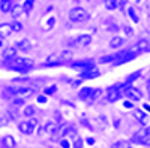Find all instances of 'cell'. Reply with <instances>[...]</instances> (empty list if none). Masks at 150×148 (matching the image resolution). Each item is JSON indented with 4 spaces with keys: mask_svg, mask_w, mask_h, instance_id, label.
<instances>
[{
    "mask_svg": "<svg viewBox=\"0 0 150 148\" xmlns=\"http://www.w3.org/2000/svg\"><path fill=\"white\" fill-rule=\"evenodd\" d=\"M87 18H89L87 11L83 9V8H80V6L72 8V9L69 11V20H71L72 22H83V21H86Z\"/></svg>",
    "mask_w": 150,
    "mask_h": 148,
    "instance_id": "7a4b0ae2",
    "label": "cell"
},
{
    "mask_svg": "<svg viewBox=\"0 0 150 148\" xmlns=\"http://www.w3.org/2000/svg\"><path fill=\"white\" fill-rule=\"evenodd\" d=\"M24 105V99L21 97H14V106H21Z\"/></svg>",
    "mask_w": 150,
    "mask_h": 148,
    "instance_id": "d6a6232c",
    "label": "cell"
},
{
    "mask_svg": "<svg viewBox=\"0 0 150 148\" xmlns=\"http://www.w3.org/2000/svg\"><path fill=\"white\" fill-rule=\"evenodd\" d=\"M9 63H11V69L18 70V72H27L33 66V61L30 58H20V57L9 60Z\"/></svg>",
    "mask_w": 150,
    "mask_h": 148,
    "instance_id": "6da1fadb",
    "label": "cell"
},
{
    "mask_svg": "<svg viewBox=\"0 0 150 148\" xmlns=\"http://www.w3.org/2000/svg\"><path fill=\"white\" fill-rule=\"evenodd\" d=\"M128 14H129V17H131V20H132L134 22H138V17H137V12H135L134 8H129V9H128Z\"/></svg>",
    "mask_w": 150,
    "mask_h": 148,
    "instance_id": "4316f807",
    "label": "cell"
},
{
    "mask_svg": "<svg viewBox=\"0 0 150 148\" xmlns=\"http://www.w3.org/2000/svg\"><path fill=\"white\" fill-rule=\"evenodd\" d=\"M38 102H39V103H45L47 102V97L45 96H38Z\"/></svg>",
    "mask_w": 150,
    "mask_h": 148,
    "instance_id": "74e56055",
    "label": "cell"
},
{
    "mask_svg": "<svg viewBox=\"0 0 150 148\" xmlns=\"http://www.w3.org/2000/svg\"><path fill=\"white\" fill-rule=\"evenodd\" d=\"M120 96H122V93L119 91L117 87H110L107 90V100L108 102H117L120 99Z\"/></svg>",
    "mask_w": 150,
    "mask_h": 148,
    "instance_id": "52a82bcc",
    "label": "cell"
},
{
    "mask_svg": "<svg viewBox=\"0 0 150 148\" xmlns=\"http://www.w3.org/2000/svg\"><path fill=\"white\" fill-rule=\"evenodd\" d=\"M11 12H12V17L17 18V17H20V15L23 14V12H24V9H23V6H21V5H15V6H14V9H12Z\"/></svg>",
    "mask_w": 150,
    "mask_h": 148,
    "instance_id": "603a6c76",
    "label": "cell"
},
{
    "mask_svg": "<svg viewBox=\"0 0 150 148\" xmlns=\"http://www.w3.org/2000/svg\"><path fill=\"white\" fill-rule=\"evenodd\" d=\"M33 3H35V0H26V2L23 3V9H24V12H29L33 9Z\"/></svg>",
    "mask_w": 150,
    "mask_h": 148,
    "instance_id": "cb8c5ba5",
    "label": "cell"
},
{
    "mask_svg": "<svg viewBox=\"0 0 150 148\" xmlns=\"http://www.w3.org/2000/svg\"><path fill=\"white\" fill-rule=\"evenodd\" d=\"M134 117L138 120L141 124H147L149 123V118H147V114L144 112L143 109H134Z\"/></svg>",
    "mask_w": 150,
    "mask_h": 148,
    "instance_id": "30bf717a",
    "label": "cell"
},
{
    "mask_svg": "<svg viewBox=\"0 0 150 148\" xmlns=\"http://www.w3.org/2000/svg\"><path fill=\"white\" fill-rule=\"evenodd\" d=\"M15 6V2L14 0H0V11L2 12H11L12 9H14Z\"/></svg>",
    "mask_w": 150,
    "mask_h": 148,
    "instance_id": "9c48e42d",
    "label": "cell"
},
{
    "mask_svg": "<svg viewBox=\"0 0 150 148\" xmlns=\"http://www.w3.org/2000/svg\"><path fill=\"white\" fill-rule=\"evenodd\" d=\"M147 49H150V41L147 39H140L134 45V51H147Z\"/></svg>",
    "mask_w": 150,
    "mask_h": 148,
    "instance_id": "ba28073f",
    "label": "cell"
},
{
    "mask_svg": "<svg viewBox=\"0 0 150 148\" xmlns=\"http://www.w3.org/2000/svg\"><path fill=\"white\" fill-rule=\"evenodd\" d=\"M56 24V20L51 17V18H48V21H47V29H53V26Z\"/></svg>",
    "mask_w": 150,
    "mask_h": 148,
    "instance_id": "836d02e7",
    "label": "cell"
},
{
    "mask_svg": "<svg viewBox=\"0 0 150 148\" xmlns=\"http://www.w3.org/2000/svg\"><path fill=\"white\" fill-rule=\"evenodd\" d=\"M92 42V36L90 34H80L78 38H77V45H80V46H87Z\"/></svg>",
    "mask_w": 150,
    "mask_h": 148,
    "instance_id": "7c38bea8",
    "label": "cell"
},
{
    "mask_svg": "<svg viewBox=\"0 0 150 148\" xmlns=\"http://www.w3.org/2000/svg\"><path fill=\"white\" fill-rule=\"evenodd\" d=\"M12 32H14V30H12L11 24H8V22L0 24V38H8Z\"/></svg>",
    "mask_w": 150,
    "mask_h": 148,
    "instance_id": "8fae6325",
    "label": "cell"
},
{
    "mask_svg": "<svg viewBox=\"0 0 150 148\" xmlns=\"http://www.w3.org/2000/svg\"><path fill=\"white\" fill-rule=\"evenodd\" d=\"M134 58H135V53H132V51H122V53H117V57H116V60H114L112 65L120 66V65L126 63V61H131Z\"/></svg>",
    "mask_w": 150,
    "mask_h": 148,
    "instance_id": "277c9868",
    "label": "cell"
},
{
    "mask_svg": "<svg viewBox=\"0 0 150 148\" xmlns=\"http://www.w3.org/2000/svg\"><path fill=\"white\" fill-rule=\"evenodd\" d=\"M129 148H132V147H129Z\"/></svg>",
    "mask_w": 150,
    "mask_h": 148,
    "instance_id": "7bdbcfd3",
    "label": "cell"
},
{
    "mask_svg": "<svg viewBox=\"0 0 150 148\" xmlns=\"http://www.w3.org/2000/svg\"><path fill=\"white\" fill-rule=\"evenodd\" d=\"M147 93H149V94H150V79H149V81H147Z\"/></svg>",
    "mask_w": 150,
    "mask_h": 148,
    "instance_id": "b9f144b4",
    "label": "cell"
},
{
    "mask_svg": "<svg viewBox=\"0 0 150 148\" xmlns=\"http://www.w3.org/2000/svg\"><path fill=\"white\" fill-rule=\"evenodd\" d=\"M87 144H89V145H93V144H95V139H93V138H89V139H87Z\"/></svg>",
    "mask_w": 150,
    "mask_h": 148,
    "instance_id": "60d3db41",
    "label": "cell"
},
{
    "mask_svg": "<svg viewBox=\"0 0 150 148\" xmlns=\"http://www.w3.org/2000/svg\"><path fill=\"white\" fill-rule=\"evenodd\" d=\"M92 93H93V88L92 87H83L78 93V97L81 99V100H87V99L92 97Z\"/></svg>",
    "mask_w": 150,
    "mask_h": 148,
    "instance_id": "4fadbf2b",
    "label": "cell"
},
{
    "mask_svg": "<svg viewBox=\"0 0 150 148\" xmlns=\"http://www.w3.org/2000/svg\"><path fill=\"white\" fill-rule=\"evenodd\" d=\"M108 27H110L108 30H112V32H117V30H119V29H117V26H116V24H111V26H108Z\"/></svg>",
    "mask_w": 150,
    "mask_h": 148,
    "instance_id": "ab89813d",
    "label": "cell"
},
{
    "mask_svg": "<svg viewBox=\"0 0 150 148\" xmlns=\"http://www.w3.org/2000/svg\"><path fill=\"white\" fill-rule=\"evenodd\" d=\"M116 57H117V54H112V55H105V57H102L99 61H101V63H114Z\"/></svg>",
    "mask_w": 150,
    "mask_h": 148,
    "instance_id": "d4e9b609",
    "label": "cell"
},
{
    "mask_svg": "<svg viewBox=\"0 0 150 148\" xmlns=\"http://www.w3.org/2000/svg\"><path fill=\"white\" fill-rule=\"evenodd\" d=\"M125 96H128L129 99H132V100L138 102V100H141L143 93L140 90H137L135 87H132V85H125Z\"/></svg>",
    "mask_w": 150,
    "mask_h": 148,
    "instance_id": "5b68a950",
    "label": "cell"
},
{
    "mask_svg": "<svg viewBox=\"0 0 150 148\" xmlns=\"http://www.w3.org/2000/svg\"><path fill=\"white\" fill-rule=\"evenodd\" d=\"M11 26H12V30H14V32H21V30H23V24H21L20 21H17V20L12 22Z\"/></svg>",
    "mask_w": 150,
    "mask_h": 148,
    "instance_id": "f1b7e54d",
    "label": "cell"
},
{
    "mask_svg": "<svg viewBox=\"0 0 150 148\" xmlns=\"http://www.w3.org/2000/svg\"><path fill=\"white\" fill-rule=\"evenodd\" d=\"M104 5H105V9H108V11H116L119 8L117 0H104Z\"/></svg>",
    "mask_w": 150,
    "mask_h": 148,
    "instance_id": "d6986e66",
    "label": "cell"
},
{
    "mask_svg": "<svg viewBox=\"0 0 150 148\" xmlns=\"http://www.w3.org/2000/svg\"><path fill=\"white\" fill-rule=\"evenodd\" d=\"M72 58V53L69 49H65L63 53H60V63H65V61H69Z\"/></svg>",
    "mask_w": 150,
    "mask_h": 148,
    "instance_id": "7402d4cb",
    "label": "cell"
},
{
    "mask_svg": "<svg viewBox=\"0 0 150 148\" xmlns=\"http://www.w3.org/2000/svg\"><path fill=\"white\" fill-rule=\"evenodd\" d=\"M8 112H9V117H11L12 120H15V118L18 117V111H17V109L14 111V108H9V111H8Z\"/></svg>",
    "mask_w": 150,
    "mask_h": 148,
    "instance_id": "1f68e13d",
    "label": "cell"
},
{
    "mask_svg": "<svg viewBox=\"0 0 150 148\" xmlns=\"http://www.w3.org/2000/svg\"><path fill=\"white\" fill-rule=\"evenodd\" d=\"M123 30H125V33H126L128 36H132V29H131L129 26H126V27H125Z\"/></svg>",
    "mask_w": 150,
    "mask_h": 148,
    "instance_id": "8d00e7d4",
    "label": "cell"
},
{
    "mask_svg": "<svg viewBox=\"0 0 150 148\" xmlns=\"http://www.w3.org/2000/svg\"><path fill=\"white\" fill-rule=\"evenodd\" d=\"M2 145H3V148H15L17 142H15L14 136H11V135H6V136H3Z\"/></svg>",
    "mask_w": 150,
    "mask_h": 148,
    "instance_id": "9a60e30c",
    "label": "cell"
},
{
    "mask_svg": "<svg viewBox=\"0 0 150 148\" xmlns=\"http://www.w3.org/2000/svg\"><path fill=\"white\" fill-rule=\"evenodd\" d=\"M74 148H83V139L81 138H75L74 139Z\"/></svg>",
    "mask_w": 150,
    "mask_h": 148,
    "instance_id": "4dcf8cb0",
    "label": "cell"
},
{
    "mask_svg": "<svg viewBox=\"0 0 150 148\" xmlns=\"http://www.w3.org/2000/svg\"><path fill=\"white\" fill-rule=\"evenodd\" d=\"M123 43H125V39L122 38V36H114V38L110 41V46L114 48V49H116V48H120Z\"/></svg>",
    "mask_w": 150,
    "mask_h": 148,
    "instance_id": "ac0fdd59",
    "label": "cell"
},
{
    "mask_svg": "<svg viewBox=\"0 0 150 148\" xmlns=\"http://www.w3.org/2000/svg\"><path fill=\"white\" fill-rule=\"evenodd\" d=\"M30 46H32V43H30V41H29V39H21V41H18V42H17V45H15V48L23 49V51H29Z\"/></svg>",
    "mask_w": 150,
    "mask_h": 148,
    "instance_id": "e0dca14e",
    "label": "cell"
},
{
    "mask_svg": "<svg viewBox=\"0 0 150 148\" xmlns=\"http://www.w3.org/2000/svg\"><path fill=\"white\" fill-rule=\"evenodd\" d=\"M60 145L63 147V148H69V142H68L66 139H62V141H60Z\"/></svg>",
    "mask_w": 150,
    "mask_h": 148,
    "instance_id": "d590c367",
    "label": "cell"
},
{
    "mask_svg": "<svg viewBox=\"0 0 150 148\" xmlns=\"http://www.w3.org/2000/svg\"><path fill=\"white\" fill-rule=\"evenodd\" d=\"M57 129H59V126L56 124V123H53V121H48L47 124L44 126V132L48 133V135H56Z\"/></svg>",
    "mask_w": 150,
    "mask_h": 148,
    "instance_id": "2e32d148",
    "label": "cell"
},
{
    "mask_svg": "<svg viewBox=\"0 0 150 148\" xmlns=\"http://www.w3.org/2000/svg\"><path fill=\"white\" fill-rule=\"evenodd\" d=\"M102 96V90L101 88H93V93H92V100H96V99H99Z\"/></svg>",
    "mask_w": 150,
    "mask_h": 148,
    "instance_id": "83f0119b",
    "label": "cell"
},
{
    "mask_svg": "<svg viewBox=\"0 0 150 148\" xmlns=\"http://www.w3.org/2000/svg\"><path fill=\"white\" fill-rule=\"evenodd\" d=\"M36 124H38V121L35 118H32L29 121H21V123H18V130L21 133H24V135H32L35 127H36Z\"/></svg>",
    "mask_w": 150,
    "mask_h": 148,
    "instance_id": "3957f363",
    "label": "cell"
},
{
    "mask_svg": "<svg viewBox=\"0 0 150 148\" xmlns=\"http://www.w3.org/2000/svg\"><path fill=\"white\" fill-rule=\"evenodd\" d=\"M54 91H56V87H50V88H47V90H45V93H47V94H53Z\"/></svg>",
    "mask_w": 150,
    "mask_h": 148,
    "instance_id": "f35d334b",
    "label": "cell"
},
{
    "mask_svg": "<svg viewBox=\"0 0 150 148\" xmlns=\"http://www.w3.org/2000/svg\"><path fill=\"white\" fill-rule=\"evenodd\" d=\"M140 76V72H135V73H131V75L126 78V81H125V85H131V82L132 81H135L137 78Z\"/></svg>",
    "mask_w": 150,
    "mask_h": 148,
    "instance_id": "484cf974",
    "label": "cell"
},
{
    "mask_svg": "<svg viewBox=\"0 0 150 148\" xmlns=\"http://www.w3.org/2000/svg\"><path fill=\"white\" fill-rule=\"evenodd\" d=\"M12 82H29V78H15V79H12Z\"/></svg>",
    "mask_w": 150,
    "mask_h": 148,
    "instance_id": "e575fe53",
    "label": "cell"
},
{
    "mask_svg": "<svg viewBox=\"0 0 150 148\" xmlns=\"http://www.w3.org/2000/svg\"><path fill=\"white\" fill-rule=\"evenodd\" d=\"M17 57V48L15 46H9V48H6L5 51H3V58L5 60H12V58H15Z\"/></svg>",
    "mask_w": 150,
    "mask_h": 148,
    "instance_id": "5bb4252c",
    "label": "cell"
},
{
    "mask_svg": "<svg viewBox=\"0 0 150 148\" xmlns=\"http://www.w3.org/2000/svg\"><path fill=\"white\" fill-rule=\"evenodd\" d=\"M65 136H69V138H74V139H75V138H78V136H77V132H75L74 129H71V127L68 129V132H66Z\"/></svg>",
    "mask_w": 150,
    "mask_h": 148,
    "instance_id": "f546056e",
    "label": "cell"
},
{
    "mask_svg": "<svg viewBox=\"0 0 150 148\" xmlns=\"http://www.w3.org/2000/svg\"><path fill=\"white\" fill-rule=\"evenodd\" d=\"M23 115L26 117V118H33V115H35V106L27 105L26 108L23 109Z\"/></svg>",
    "mask_w": 150,
    "mask_h": 148,
    "instance_id": "ffe728a7",
    "label": "cell"
},
{
    "mask_svg": "<svg viewBox=\"0 0 150 148\" xmlns=\"http://www.w3.org/2000/svg\"><path fill=\"white\" fill-rule=\"evenodd\" d=\"M131 141L137 142V144H143V145H150V136H149V133L146 130L137 132V135H134V138Z\"/></svg>",
    "mask_w": 150,
    "mask_h": 148,
    "instance_id": "8992f818",
    "label": "cell"
},
{
    "mask_svg": "<svg viewBox=\"0 0 150 148\" xmlns=\"http://www.w3.org/2000/svg\"><path fill=\"white\" fill-rule=\"evenodd\" d=\"M83 79L84 78H89V79H93V78H96V76H99V72L98 70H89V72H81V75H80Z\"/></svg>",
    "mask_w": 150,
    "mask_h": 148,
    "instance_id": "44dd1931",
    "label": "cell"
}]
</instances>
